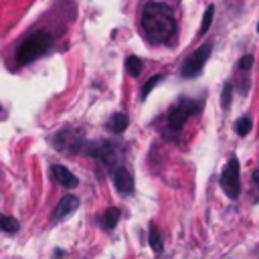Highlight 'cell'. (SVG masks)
<instances>
[{
	"mask_svg": "<svg viewBox=\"0 0 259 259\" xmlns=\"http://www.w3.org/2000/svg\"><path fill=\"white\" fill-rule=\"evenodd\" d=\"M231 99H233V83L227 81L225 87H223V93H221V107L229 109L231 107Z\"/></svg>",
	"mask_w": 259,
	"mask_h": 259,
	"instance_id": "cell-18",
	"label": "cell"
},
{
	"mask_svg": "<svg viewBox=\"0 0 259 259\" xmlns=\"http://www.w3.org/2000/svg\"><path fill=\"white\" fill-rule=\"evenodd\" d=\"M77 206H79V198H77L75 194H65V196L57 202V206H55V210H53V221L57 223V221H63V219L71 217V214L77 210Z\"/></svg>",
	"mask_w": 259,
	"mask_h": 259,
	"instance_id": "cell-9",
	"label": "cell"
},
{
	"mask_svg": "<svg viewBox=\"0 0 259 259\" xmlns=\"http://www.w3.org/2000/svg\"><path fill=\"white\" fill-rule=\"evenodd\" d=\"M0 225H2V231H6V233H16V231L20 229L18 221H16V219H12V217H8V214H2Z\"/></svg>",
	"mask_w": 259,
	"mask_h": 259,
	"instance_id": "cell-19",
	"label": "cell"
},
{
	"mask_svg": "<svg viewBox=\"0 0 259 259\" xmlns=\"http://www.w3.org/2000/svg\"><path fill=\"white\" fill-rule=\"evenodd\" d=\"M162 79H164L162 75H154V77H150V79H148V81L142 85V91H140V99L144 101V99L150 95V91H152V89H154V87H156V85H158Z\"/></svg>",
	"mask_w": 259,
	"mask_h": 259,
	"instance_id": "cell-17",
	"label": "cell"
},
{
	"mask_svg": "<svg viewBox=\"0 0 259 259\" xmlns=\"http://www.w3.org/2000/svg\"><path fill=\"white\" fill-rule=\"evenodd\" d=\"M53 45V34L47 30H34L28 36L22 38V42L16 49V63L18 65H28L40 55H45Z\"/></svg>",
	"mask_w": 259,
	"mask_h": 259,
	"instance_id": "cell-2",
	"label": "cell"
},
{
	"mask_svg": "<svg viewBox=\"0 0 259 259\" xmlns=\"http://www.w3.org/2000/svg\"><path fill=\"white\" fill-rule=\"evenodd\" d=\"M253 186H255V202H259V168L253 172Z\"/></svg>",
	"mask_w": 259,
	"mask_h": 259,
	"instance_id": "cell-21",
	"label": "cell"
},
{
	"mask_svg": "<svg viewBox=\"0 0 259 259\" xmlns=\"http://www.w3.org/2000/svg\"><path fill=\"white\" fill-rule=\"evenodd\" d=\"M210 53H212V45H210V42H204L202 47H198V49H196L194 53H190V55L186 57V61L182 63L180 75H182L184 79H192V77L200 75V71H202L204 63L208 61Z\"/></svg>",
	"mask_w": 259,
	"mask_h": 259,
	"instance_id": "cell-6",
	"label": "cell"
},
{
	"mask_svg": "<svg viewBox=\"0 0 259 259\" xmlns=\"http://www.w3.org/2000/svg\"><path fill=\"white\" fill-rule=\"evenodd\" d=\"M61 255H65V251L63 249H55V259H59Z\"/></svg>",
	"mask_w": 259,
	"mask_h": 259,
	"instance_id": "cell-22",
	"label": "cell"
},
{
	"mask_svg": "<svg viewBox=\"0 0 259 259\" xmlns=\"http://www.w3.org/2000/svg\"><path fill=\"white\" fill-rule=\"evenodd\" d=\"M51 172H53L55 182L61 184L63 188H77V186H79V178H77L67 166H63V164H53Z\"/></svg>",
	"mask_w": 259,
	"mask_h": 259,
	"instance_id": "cell-10",
	"label": "cell"
},
{
	"mask_svg": "<svg viewBox=\"0 0 259 259\" xmlns=\"http://www.w3.org/2000/svg\"><path fill=\"white\" fill-rule=\"evenodd\" d=\"M251 127H253V121H251L249 115H243V117H239V119L235 121V132H237V136H241V138H245V136L251 132Z\"/></svg>",
	"mask_w": 259,
	"mask_h": 259,
	"instance_id": "cell-15",
	"label": "cell"
},
{
	"mask_svg": "<svg viewBox=\"0 0 259 259\" xmlns=\"http://www.w3.org/2000/svg\"><path fill=\"white\" fill-rule=\"evenodd\" d=\"M119 217H121V210H119L117 206H109V208H105L103 214L99 217V223H101V227H103L105 231H111V229L117 225Z\"/></svg>",
	"mask_w": 259,
	"mask_h": 259,
	"instance_id": "cell-12",
	"label": "cell"
},
{
	"mask_svg": "<svg viewBox=\"0 0 259 259\" xmlns=\"http://www.w3.org/2000/svg\"><path fill=\"white\" fill-rule=\"evenodd\" d=\"M113 186L123 196H127V194L134 192V176H132V172L125 166H117L113 170Z\"/></svg>",
	"mask_w": 259,
	"mask_h": 259,
	"instance_id": "cell-8",
	"label": "cell"
},
{
	"mask_svg": "<svg viewBox=\"0 0 259 259\" xmlns=\"http://www.w3.org/2000/svg\"><path fill=\"white\" fill-rule=\"evenodd\" d=\"M219 184H221L223 192L231 200L239 198V194H241V176H239V160H237V156H231V160L225 164V168L221 172V178H219Z\"/></svg>",
	"mask_w": 259,
	"mask_h": 259,
	"instance_id": "cell-5",
	"label": "cell"
},
{
	"mask_svg": "<svg viewBox=\"0 0 259 259\" xmlns=\"http://www.w3.org/2000/svg\"><path fill=\"white\" fill-rule=\"evenodd\" d=\"M212 16H214V6H206L204 14H202V20H200V28H198V36H204L206 30L210 28V22H212Z\"/></svg>",
	"mask_w": 259,
	"mask_h": 259,
	"instance_id": "cell-14",
	"label": "cell"
},
{
	"mask_svg": "<svg viewBox=\"0 0 259 259\" xmlns=\"http://www.w3.org/2000/svg\"><path fill=\"white\" fill-rule=\"evenodd\" d=\"M142 34L152 45H162L176 34V18L168 4L164 2H148L142 8L140 16Z\"/></svg>",
	"mask_w": 259,
	"mask_h": 259,
	"instance_id": "cell-1",
	"label": "cell"
},
{
	"mask_svg": "<svg viewBox=\"0 0 259 259\" xmlns=\"http://www.w3.org/2000/svg\"><path fill=\"white\" fill-rule=\"evenodd\" d=\"M148 243H150V247H152L154 253H162L164 245H162V239H160V233H158L156 223H150V229H148Z\"/></svg>",
	"mask_w": 259,
	"mask_h": 259,
	"instance_id": "cell-13",
	"label": "cell"
},
{
	"mask_svg": "<svg viewBox=\"0 0 259 259\" xmlns=\"http://www.w3.org/2000/svg\"><path fill=\"white\" fill-rule=\"evenodd\" d=\"M53 144H55V148L61 150V152H81L85 140H83L75 130L63 127L59 134L53 136Z\"/></svg>",
	"mask_w": 259,
	"mask_h": 259,
	"instance_id": "cell-7",
	"label": "cell"
},
{
	"mask_svg": "<svg viewBox=\"0 0 259 259\" xmlns=\"http://www.w3.org/2000/svg\"><path fill=\"white\" fill-rule=\"evenodd\" d=\"M125 69H127V73H130L132 77H138V75L142 73V59L136 57V55H130V57L125 59Z\"/></svg>",
	"mask_w": 259,
	"mask_h": 259,
	"instance_id": "cell-16",
	"label": "cell"
},
{
	"mask_svg": "<svg viewBox=\"0 0 259 259\" xmlns=\"http://www.w3.org/2000/svg\"><path fill=\"white\" fill-rule=\"evenodd\" d=\"M81 154L99 160V162L105 164L107 168H113V164H117V144H113V142H109V140L85 142L83 148H81Z\"/></svg>",
	"mask_w": 259,
	"mask_h": 259,
	"instance_id": "cell-4",
	"label": "cell"
},
{
	"mask_svg": "<svg viewBox=\"0 0 259 259\" xmlns=\"http://www.w3.org/2000/svg\"><path fill=\"white\" fill-rule=\"evenodd\" d=\"M127 123H130V117L125 113L117 111V113H111V117L107 119V130L113 132V134H123Z\"/></svg>",
	"mask_w": 259,
	"mask_h": 259,
	"instance_id": "cell-11",
	"label": "cell"
},
{
	"mask_svg": "<svg viewBox=\"0 0 259 259\" xmlns=\"http://www.w3.org/2000/svg\"><path fill=\"white\" fill-rule=\"evenodd\" d=\"M257 32H259V24H257Z\"/></svg>",
	"mask_w": 259,
	"mask_h": 259,
	"instance_id": "cell-23",
	"label": "cell"
},
{
	"mask_svg": "<svg viewBox=\"0 0 259 259\" xmlns=\"http://www.w3.org/2000/svg\"><path fill=\"white\" fill-rule=\"evenodd\" d=\"M202 109V99L196 101V99H190V97H180L166 113V123H168V130L170 132H180L184 127V123L196 115L198 111Z\"/></svg>",
	"mask_w": 259,
	"mask_h": 259,
	"instance_id": "cell-3",
	"label": "cell"
},
{
	"mask_svg": "<svg viewBox=\"0 0 259 259\" xmlns=\"http://www.w3.org/2000/svg\"><path fill=\"white\" fill-rule=\"evenodd\" d=\"M253 61H255V59H253V55H245V57H241V59H239L237 69H239V71H249V69L253 67Z\"/></svg>",
	"mask_w": 259,
	"mask_h": 259,
	"instance_id": "cell-20",
	"label": "cell"
}]
</instances>
